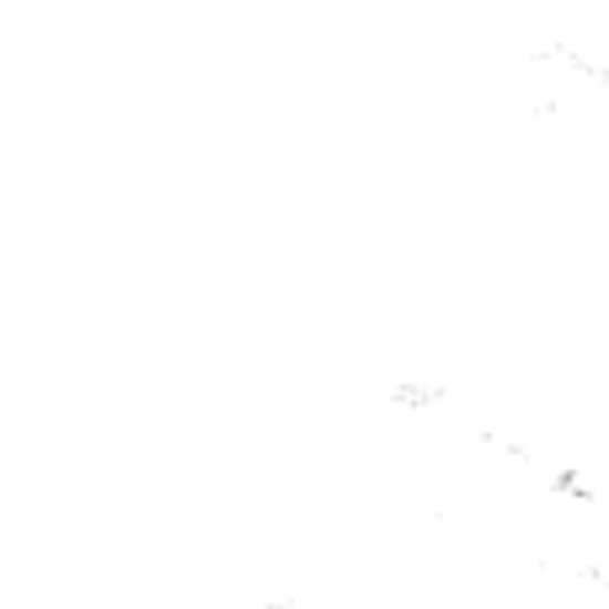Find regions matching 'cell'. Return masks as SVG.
<instances>
[]
</instances>
